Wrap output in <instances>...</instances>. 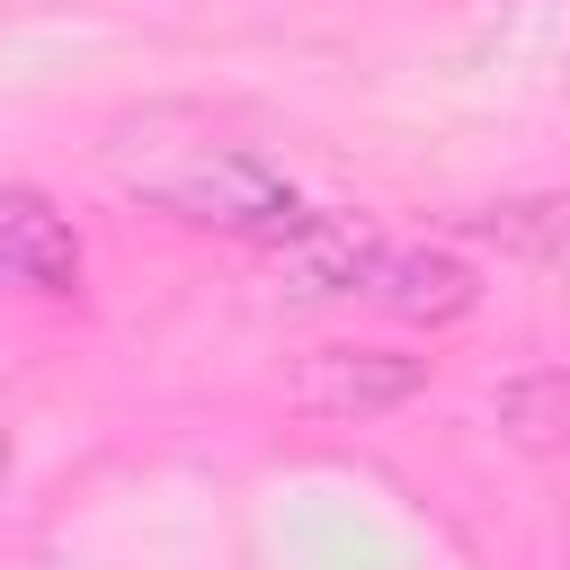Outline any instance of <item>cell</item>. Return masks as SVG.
<instances>
[{
	"instance_id": "cell-1",
	"label": "cell",
	"mask_w": 570,
	"mask_h": 570,
	"mask_svg": "<svg viewBox=\"0 0 570 570\" xmlns=\"http://www.w3.org/2000/svg\"><path fill=\"white\" fill-rule=\"evenodd\" d=\"M125 187L142 205L196 223V232H240V240H276L303 214L294 178L276 160H258V151H232V142H196V151L142 160V169H125Z\"/></svg>"
},
{
	"instance_id": "cell-2",
	"label": "cell",
	"mask_w": 570,
	"mask_h": 570,
	"mask_svg": "<svg viewBox=\"0 0 570 570\" xmlns=\"http://www.w3.org/2000/svg\"><path fill=\"white\" fill-rule=\"evenodd\" d=\"M374 258H383V232L365 214H294L267 240V285L285 303H330V294H365Z\"/></svg>"
},
{
	"instance_id": "cell-3",
	"label": "cell",
	"mask_w": 570,
	"mask_h": 570,
	"mask_svg": "<svg viewBox=\"0 0 570 570\" xmlns=\"http://www.w3.org/2000/svg\"><path fill=\"white\" fill-rule=\"evenodd\" d=\"M419 392H428V356H401V347H312L285 374V401L312 419H383Z\"/></svg>"
},
{
	"instance_id": "cell-4",
	"label": "cell",
	"mask_w": 570,
	"mask_h": 570,
	"mask_svg": "<svg viewBox=\"0 0 570 570\" xmlns=\"http://www.w3.org/2000/svg\"><path fill=\"white\" fill-rule=\"evenodd\" d=\"M365 294L392 321H410V330H445V321H463L481 303V267L463 249H445V240H419V249H383L374 276H365Z\"/></svg>"
},
{
	"instance_id": "cell-5",
	"label": "cell",
	"mask_w": 570,
	"mask_h": 570,
	"mask_svg": "<svg viewBox=\"0 0 570 570\" xmlns=\"http://www.w3.org/2000/svg\"><path fill=\"white\" fill-rule=\"evenodd\" d=\"M0 276L36 285V294H71L80 285V232L45 187H0Z\"/></svg>"
},
{
	"instance_id": "cell-6",
	"label": "cell",
	"mask_w": 570,
	"mask_h": 570,
	"mask_svg": "<svg viewBox=\"0 0 570 570\" xmlns=\"http://www.w3.org/2000/svg\"><path fill=\"white\" fill-rule=\"evenodd\" d=\"M490 419H499V436L525 445V454L570 445V365H525V374H508V383L490 392Z\"/></svg>"
},
{
	"instance_id": "cell-7",
	"label": "cell",
	"mask_w": 570,
	"mask_h": 570,
	"mask_svg": "<svg viewBox=\"0 0 570 570\" xmlns=\"http://www.w3.org/2000/svg\"><path fill=\"white\" fill-rule=\"evenodd\" d=\"M463 232L490 240V249H508V258H552V249H570V187H552V196H499V205L463 214Z\"/></svg>"
},
{
	"instance_id": "cell-8",
	"label": "cell",
	"mask_w": 570,
	"mask_h": 570,
	"mask_svg": "<svg viewBox=\"0 0 570 570\" xmlns=\"http://www.w3.org/2000/svg\"><path fill=\"white\" fill-rule=\"evenodd\" d=\"M0 481H9V445H0Z\"/></svg>"
}]
</instances>
